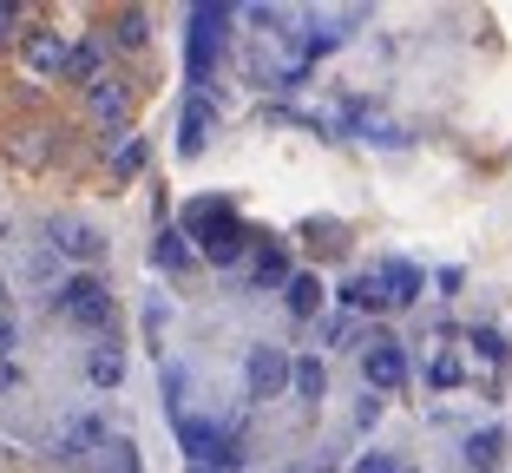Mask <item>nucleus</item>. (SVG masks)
I'll return each mask as SVG.
<instances>
[{"mask_svg":"<svg viewBox=\"0 0 512 473\" xmlns=\"http://www.w3.org/2000/svg\"><path fill=\"white\" fill-rule=\"evenodd\" d=\"M375 283H381V296H388V309L421 303V270H414V263H381Z\"/></svg>","mask_w":512,"mask_h":473,"instance_id":"obj_10","label":"nucleus"},{"mask_svg":"<svg viewBox=\"0 0 512 473\" xmlns=\"http://www.w3.org/2000/svg\"><path fill=\"white\" fill-rule=\"evenodd\" d=\"M362 375H368L375 395H388V388L407 382V355H401V342H394L388 329H375V336L362 342Z\"/></svg>","mask_w":512,"mask_h":473,"instance_id":"obj_4","label":"nucleus"},{"mask_svg":"<svg viewBox=\"0 0 512 473\" xmlns=\"http://www.w3.org/2000/svg\"><path fill=\"white\" fill-rule=\"evenodd\" d=\"M217 421H197V414H178V441H184V454H191V467H204L211 460V447H217Z\"/></svg>","mask_w":512,"mask_h":473,"instance_id":"obj_13","label":"nucleus"},{"mask_svg":"<svg viewBox=\"0 0 512 473\" xmlns=\"http://www.w3.org/2000/svg\"><path fill=\"white\" fill-rule=\"evenodd\" d=\"M60 316L66 322H79V329H106L112 322V296H106V283H99V276H66L60 283Z\"/></svg>","mask_w":512,"mask_h":473,"instance_id":"obj_2","label":"nucleus"},{"mask_svg":"<svg viewBox=\"0 0 512 473\" xmlns=\"http://www.w3.org/2000/svg\"><path fill=\"white\" fill-rule=\"evenodd\" d=\"M191 230H197V257L217 263V270H230V263H243V250H250V230L237 224V211H230L224 198H204L191 211Z\"/></svg>","mask_w":512,"mask_h":473,"instance_id":"obj_1","label":"nucleus"},{"mask_svg":"<svg viewBox=\"0 0 512 473\" xmlns=\"http://www.w3.org/2000/svg\"><path fill=\"white\" fill-rule=\"evenodd\" d=\"M316 309H322V283H316V276H289V316L309 322Z\"/></svg>","mask_w":512,"mask_h":473,"instance_id":"obj_18","label":"nucleus"},{"mask_svg":"<svg viewBox=\"0 0 512 473\" xmlns=\"http://www.w3.org/2000/svg\"><path fill=\"white\" fill-rule=\"evenodd\" d=\"M99 60H106V53H99V40H79L73 53H66V73H60V79H66V86H86V92H92L99 79H106V73H99Z\"/></svg>","mask_w":512,"mask_h":473,"instance_id":"obj_12","label":"nucleus"},{"mask_svg":"<svg viewBox=\"0 0 512 473\" xmlns=\"http://www.w3.org/2000/svg\"><path fill=\"white\" fill-rule=\"evenodd\" d=\"M499 460H506V434H499V428L467 434V467H473V473H493Z\"/></svg>","mask_w":512,"mask_h":473,"instance_id":"obj_15","label":"nucleus"},{"mask_svg":"<svg viewBox=\"0 0 512 473\" xmlns=\"http://www.w3.org/2000/svg\"><path fill=\"white\" fill-rule=\"evenodd\" d=\"M14 382H20V368H14V362H0V395H7Z\"/></svg>","mask_w":512,"mask_h":473,"instance_id":"obj_27","label":"nucleus"},{"mask_svg":"<svg viewBox=\"0 0 512 473\" xmlns=\"http://www.w3.org/2000/svg\"><path fill=\"white\" fill-rule=\"evenodd\" d=\"M460 375H467L460 355H434V362H427V382H434V388H460Z\"/></svg>","mask_w":512,"mask_h":473,"instance_id":"obj_22","label":"nucleus"},{"mask_svg":"<svg viewBox=\"0 0 512 473\" xmlns=\"http://www.w3.org/2000/svg\"><path fill=\"white\" fill-rule=\"evenodd\" d=\"M7 33H14V7H0V46H7Z\"/></svg>","mask_w":512,"mask_h":473,"instance_id":"obj_28","label":"nucleus"},{"mask_svg":"<svg viewBox=\"0 0 512 473\" xmlns=\"http://www.w3.org/2000/svg\"><path fill=\"white\" fill-rule=\"evenodd\" d=\"M151 263H158V270H191V237H184V230H158Z\"/></svg>","mask_w":512,"mask_h":473,"instance_id":"obj_16","label":"nucleus"},{"mask_svg":"<svg viewBox=\"0 0 512 473\" xmlns=\"http://www.w3.org/2000/svg\"><path fill=\"white\" fill-rule=\"evenodd\" d=\"M0 309H7V283H0Z\"/></svg>","mask_w":512,"mask_h":473,"instance_id":"obj_29","label":"nucleus"},{"mask_svg":"<svg viewBox=\"0 0 512 473\" xmlns=\"http://www.w3.org/2000/svg\"><path fill=\"white\" fill-rule=\"evenodd\" d=\"M224 27H230V7H197L191 14V79L211 73V53L224 46Z\"/></svg>","mask_w":512,"mask_h":473,"instance_id":"obj_6","label":"nucleus"},{"mask_svg":"<svg viewBox=\"0 0 512 473\" xmlns=\"http://www.w3.org/2000/svg\"><path fill=\"white\" fill-rule=\"evenodd\" d=\"M473 349H480V355H486V362H506V342H499V336H493V329H480V336H473Z\"/></svg>","mask_w":512,"mask_h":473,"instance_id":"obj_24","label":"nucleus"},{"mask_svg":"<svg viewBox=\"0 0 512 473\" xmlns=\"http://www.w3.org/2000/svg\"><path fill=\"white\" fill-rule=\"evenodd\" d=\"M362 473H407V467H394L388 454H368V460H362Z\"/></svg>","mask_w":512,"mask_h":473,"instance_id":"obj_25","label":"nucleus"},{"mask_svg":"<svg viewBox=\"0 0 512 473\" xmlns=\"http://www.w3.org/2000/svg\"><path fill=\"white\" fill-rule=\"evenodd\" d=\"M0 349H14V316L0 309Z\"/></svg>","mask_w":512,"mask_h":473,"instance_id":"obj_26","label":"nucleus"},{"mask_svg":"<svg viewBox=\"0 0 512 473\" xmlns=\"http://www.w3.org/2000/svg\"><path fill=\"white\" fill-rule=\"evenodd\" d=\"M53 158H60V125L27 119V125H14V132H7V165H20V171H46Z\"/></svg>","mask_w":512,"mask_h":473,"instance_id":"obj_3","label":"nucleus"},{"mask_svg":"<svg viewBox=\"0 0 512 473\" xmlns=\"http://www.w3.org/2000/svg\"><path fill=\"white\" fill-rule=\"evenodd\" d=\"M66 53H73V40H66L60 27H27V33H20V60H27L40 79H60Z\"/></svg>","mask_w":512,"mask_h":473,"instance_id":"obj_5","label":"nucleus"},{"mask_svg":"<svg viewBox=\"0 0 512 473\" xmlns=\"http://www.w3.org/2000/svg\"><path fill=\"white\" fill-rule=\"evenodd\" d=\"M92 382H99V388H119L125 382V355L119 349H99V355H92Z\"/></svg>","mask_w":512,"mask_h":473,"instance_id":"obj_21","label":"nucleus"},{"mask_svg":"<svg viewBox=\"0 0 512 473\" xmlns=\"http://www.w3.org/2000/svg\"><path fill=\"white\" fill-rule=\"evenodd\" d=\"M342 303L348 309H388V296H381L375 276H348V283H342Z\"/></svg>","mask_w":512,"mask_h":473,"instance_id":"obj_19","label":"nucleus"},{"mask_svg":"<svg viewBox=\"0 0 512 473\" xmlns=\"http://www.w3.org/2000/svg\"><path fill=\"white\" fill-rule=\"evenodd\" d=\"M112 171H119V178H138V171H145V138H125L119 158H112Z\"/></svg>","mask_w":512,"mask_h":473,"instance_id":"obj_23","label":"nucleus"},{"mask_svg":"<svg viewBox=\"0 0 512 473\" xmlns=\"http://www.w3.org/2000/svg\"><path fill=\"white\" fill-rule=\"evenodd\" d=\"M289 388H296L302 401H322V388H329V362H322V355H296V362H289Z\"/></svg>","mask_w":512,"mask_h":473,"instance_id":"obj_14","label":"nucleus"},{"mask_svg":"<svg viewBox=\"0 0 512 473\" xmlns=\"http://www.w3.org/2000/svg\"><path fill=\"white\" fill-rule=\"evenodd\" d=\"M204 145H211V106H204V99H191V106H184V119H178V152L197 158Z\"/></svg>","mask_w":512,"mask_h":473,"instance_id":"obj_11","label":"nucleus"},{"mask_svg":"<svg viewBox=\"0 0 512 473\" xmlns=\"http://www.w3.org/2000/svg\"><path fill=\"white\" fill-rule=\"evenodd\" d=\"M243 382H250V401H276L289 382V349H250V368H243Z\"/></svg>","mask_w":512,"mask_h":473,"instance_id":"obj_7","label":"nucleus"},{"mask_svg":"<svg viewBox=\"0 0 512 473\" xmlns=\"http://www.w3.org/2000/svg\"><path fill=\"white\" fill-rule=\"evenodd\" d=\"M112 40H119V46H125V53H138V46H145V40H151V33H145V14H138V7H125V14H119V20H112Z\"/></svg>","mask_w":512,"mask_h":473,"instance_id":"obj_20","label":"nucleus"},{"mask_svg":"<svg viewBox=\"0 0 512 473\" xmlns=\"http://www.w3.org/2000/svg\"><path fill=\"white\" fill-rule=\"evenodd\" d=\"M289 257H283V244H263V257H256V283H263V290H289Z\"/></svg>","mask_w":512,"mask_h":473,"instance_id":"obj_17","label":"nucleus"},{"mask_svg":"<svg viewBox=\"0 0 512 473\" xmlns=\"http://www.w3.org/2000/svg\"><path fill=\"white\" fill-rule=\"evenodd\" d=\"M86 106H92L99 125H125L132 119V86H125V79H99V86L86 92Z\"/></svg>","mask_w":512,"mask_h":473,"instance_id":"obj_9","label":"nucleus"},{"mask_svg":"<svg viewBox=\"0 0 512 473\" xmlns=\"http://www.w3.org/2000/svg\"><path fill=\"white\" fill-rule=\"evenodd\" d=\"M53 244H60L73 263H99L106 257V237H99L92 224H79V217H53Z\"/></svg>","mask_w":512,"mask_h":473,"instance_id":"obj_8","label":"nucleus"}]
</instances>
